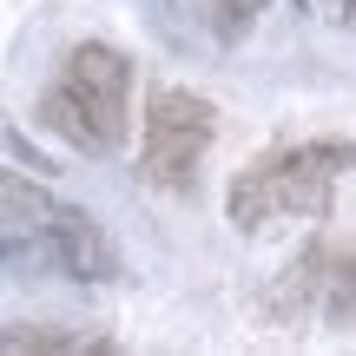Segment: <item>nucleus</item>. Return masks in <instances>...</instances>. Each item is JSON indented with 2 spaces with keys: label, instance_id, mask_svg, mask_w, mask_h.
<instances>
[{
  "label": "nucleus",
  "instance_id": "nucleus-1",
  "mask_svg": "<svg viewBox=\"0 0 356 356\" xmlns=\"http://www.w3.org/2000/svg\"><path fill=\"white\" fill-rule=\"evenodd\" d=\"M343 172H356V139H297L277 152L251 159L225 191V218L244 238H264L277 225L297 218H323L330 211V185Z\"/></svg>",
  "mask_w": 356,
  "mask_h": 356
},
{
  "label": "nucleus",
  "instance_id": "nucleus-2",
  "mask_svg": "<svg viewBox=\"0 0 356 356\" xmlns=\"http://www.w3.org/2000/svg\"><path fill=\"white\" fill-rule=\"evenodd\" d=\"M33 113L73 152H119L132 132V60L106 40H79Z\"/></svg>",
  "mask_w": 356,
  "mask_h": 356
},
{
  "label": "nucleus",
  "instance_id": "nucleus-3",
  "mask_svg": "<svg viewBox=\"0 0 356 356\" xmlns=\"http://www.w3.org/2000/svg\"><path fill=\"white\" fill-rule=\"evenodd\" d=\"M218 139V106L191 86H152L139 126V178L159 191H191L198 165Z\"/></svg>",
  "mask_w": 356,
  "mask_h": 356
},
{
  "label": "nucleus",
  "instance_id": "nucleus-4",
  "mask_svg": "<svg viewBox=\"0 0 356 356\" xmlns=\"http://www.w3.org/2000/svg\"><path fill=\"white\" fill-rule=\"evenodd\" d=\"M47 238H53V251H60L66 277H79V284H113L119 277V244L106 238V225L92 211L60 204V211L47 218Z\"/></svg>",
  "mask_w": 356,
  "mask_h": 356
},
{
  "label": "nucleus",
  "instance_id": "nucleus-5",
  "mask_svg": "<svg viewBox=\"0 0 356 356\" xmlns=\"http://www.w3.org/2000/svg\"><path fill=\"white\" fill-rule=\"evenodd\" d=\"M323 277H330V238H310L304 251H297V264L264 291V323L297 330L310 310H323Z\"/></svg>",
  "mask_w": 356,
  "mask_h": 356
},
{
  "label": "nucleus",
  "instance_id": "nucleus-6",
  "mask_svg": "<svg viewBox=\"0 0 356 356\" xmlns=\"http://www.w3.org/2000/svg\"><path fill=\"white\" fill-rule=\"evenodd\" d=\"M7 350L13 356H26V350H40V356H113V337H99V330H26V323H7Z\"/></svg>",
  "mask_w": 356,
  "mask_h": 356
},
{
  "label": "nucleus",
  "instance_id": "nucleus-7",
  "mask_svg": "<svg viewBox=\"0 0 356 356\" xmlns=\"http://www.w3.org/2000/svg\"><path fill=\"white\" fill-rule=\"evenodd\" d=\"M323 323L350 330L356 323V238L330 244V277H323Z\"/></svg>",
  "mask_w": 356,
  "mask_h": 356
},
{
  "label": "nucleus",
  "instance_id": "nucleus-8",
  "mask_svg": "<svg viewBox=\"0 0 356 356\" xmlns=\"http://www.w3.org/2000/svg\"><path fill=\"white\" fill-rule=\"evenodd\" d=\"M204 7V26H211L225 47H238L244 33L257 26V13H264V0H198Z\"/></svg>",
  "mask_w": 356,
  "mask_h": 356
},
{
  "label": "nucleus",
  "instance_id": "nucleus-9",
  "mask_svg": "<svg viewBox=\"0 0 356 356\" xmlns=\"http://www.w3.org/2000/svg\"><path fill=\"white\" fill-rule=\"evenodd\" d=\"M0 191H7V218H13V225H40V231H47V218L60 211V204H53L40 185H26L20 172H7V185H0Z\"/></svg>",
  "mask_w": 356,
  "mask_h": 356
},
{
  "label": "nucleus",
  "instance_id": "nucleus-10",
  "mask_svg": "<svg viewBox=\"0 0 356 356\" xmlns=\"http://www.w3.org/2000/svg\"><path fill=\"white\" fill-rule=\"evenodd\" d=\"M7 152H13V159H20V172H33V178H47V172H53V165H47V159H40V152H33V145H26V132H7Z\"/></svg>",
  "mask_w": 356,
  "mask_h": 356
},
{
  "label": "nucleus",
  "instance_id": "nucleus-11",
  "mask_svg": "<svg viewBox=\"0 0 356 356\" xmlns=\"http://www.w3.org/2000/svg\"><path fill=\"white\" fill-rule=\"evenodd\" d=\"M323 7H330V13H337V20H343V26H350V33H356V0H323Z\"/></svg>",
  "mask_w": 356,
  "mask_h": 356
},
{
  "label": "nucleus",
  "instance_id": "nucleus-12",
  "mask_svg": "<svg viewBox=\"0 0 356 356\" xmlns=\"http://www.w3.org/2000/svg\"><path fill=\"white\" fill-rule=\"evenodd\" d=\"M297 7H304V0H297Z\"/></svg>",
  "mask_w": 356,
  "mask_h": 356
}]
</instances>
